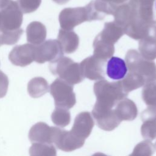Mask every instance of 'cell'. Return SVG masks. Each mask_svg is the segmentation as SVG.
<instances>
[{
    "label": "cell",
    "instance_id": "cell-17",
    "mask_svg": "<svg viewBox=\"0 0 156 156\" xmlns=\"http://www.w3.org/2000/svg\"><path fill=\"white\" fill-rule=\"evenodd\" d=\"M9 84L8 77L0 70V98H2L6 95Z\"/></svg>",
    "mask_w": 156,
    "mask_h": 156
},
{
    "label": "cell",
    "instance_id": "cell-8",
    "mask_svg": "<svg viewBox=\"0 0 156 156\" xmlns=\"http://www.w3.org/2000/svg\"><path fill=\"white\" fill-rule=\"evenodd\" d=\"M53 127L49 126L43 122L34 124L29 132V138L31 143H52Z\"/></svg>",
    "mask_w": 156,
    "mask_h": 156
},
{
    "label": "cell",
    "instance_id": "cell-10",
    "mask_svg": "<svg viewBox=\"0 0 156 156\" xmlns=\"http://www.w3.org/2000/svg\"><path fill=\"white\" fill-rule=\"evenodd\" d=\"M27 41L35 46L43 43L46 37L45 26L39 21H32L26 28Z\"/></svg>",
    "mask_w": 156,
    "mask_h": 156
},
{
    "label": "cell",
    "instance_id": "cell-13",
    "mask_svg": "<svg viewBox=\"0 0 156 156\" xmlns=\"http://www.w3.org/2000/svg\"><path fill=\"white\" fill-rule=\"evenodd\" d=\"M127 0H94L96 7L104 15H113L116 9Z\"/></svg>",
    "mask_w": 156,
    "mask_h": 156
},
{
    "label": "cell",
    "instance_id": "cell-3",
    "mask_svg": "<svg viewBox=\"0 0 156 156\" xmlns=\"http://www.w3.org/2000/svg\"><path fill=\"white\" fill-rule=\"evenodd\" d=\"M56 107L70 108L75 104V96L69 83L61 79H55L50 86Z\"/></svg>",
    "mask_w": 156,
    "mask_h": 156
},
{
    "label": "cell",
    "instance_id": "cell-9",
    "mask_svg": "<svg viewBox=\"0 0 156 156\" xmlns=\"http://www.w3.org/2000/svg\"><path fill=\"white\" fill-rule=\"evenodd\" d=\"M106 74L113 80H123L127 76L128 67L126 62L118 57H111L106 63Z\"/></svg>",
    "mask_w": 156,
    "mask_h": 156
},
{
    "label": "cell",
    "instance_id": "cell-4",
    "mask_svg": "<svg viewBox=\"0 0 156 156\" xmlns=\"http://www.w3.org/2000/svg\"><path fill=\"white\" fill-rule=\"evenodd\" d=\"M58 20L62 29L72 30L83 22L90 21L88 8L87 5L84 7L65 8L60 12Z\"/></svg>",
    "mask_w": 156,
    "mask_h": 156
},
{
    "label": "cell",
    "instance_id": "cell-2",
    "mask_svg": "<svg viewBox=\"0 0 156 156\" xmlns=\"http://www.w3.org/2000/svg\"><path fill=\"white\" fill-rule=\"evenodd\" d=\"M49 69L54 75L58 76L60 79L69 84L80 82L78 80V64L68 57H60L51 62Z\"/></svg>",
    "mask_w": 156,
    "mask_h": 156
},
{
    "label": "cell",
    "instance_id": "cell-16",
    "mask_svg": "<svg viewBox=\"0 0 156 156\" xmlns=\"http://www.w3.org/2000/svg\"><path fill=\"white\" fill-rule=\"evenodd\" d=\"M20 9L23 13L35 12L40 7L41 0H16Z\"/></svg>",
    "mask_w": 156,
    "mask_h": 156
},
{
    "label": "cell",
    "instance_id": "cell-18",
    "mask_svg": "<svg viewBox=\"0 0 156 156\" xmlns=\"http://www.w3.org/2000/svg\"><path fill=\"white\" fill-rule=\"evenodd\" d=\"M54 2H55V3L60 4V5H63V4H66L69 0H52Z\"/></svg>",
    "mask_w": 156,
    "mask_h": 156
},
{
    "label": "cell",
    "instance_id": "cell-20",
    "mask_svg": "<svg viewBox=\"0 0 156 156\" xmlns=\"http://www.w3.org/2000/svg\"><path fill=\"white\" fill-rule=\"evenodd\" d=\"M155 9H156V2H155Z\"/></svg>",
    "mask_w": 156,
    "mask_h": 156
},
{
    "label": "cell",
    "instance_id": "cell-5",
    "mask_svg": "<svg viewBox=\"0 0 156 156\" xmlns=\"http://www.w3.org/2000/svg\"><path fill=\"white\" fill-rule=\"evenodd\" d=\"M155 0H129L130 19H135L151 24H156L154 14Z\"/></svg>",
    "mask_w": 156,
    "mask_h": 156
},
{
    "label": "cell",
    "instance_id": "cell-19",
    "mask_svg": "<svg viewBox=\"0 0 156 156\" xmlns=\"http://www.w3.org/2000/svg\"><path fill=\"white\" fill-rule=\"evenodd\" d=\"M9 1V0H0V9L2 8L5 5L7 4V2Z\"/></svg>",
    "mask_w": 156,
    "mask_h": 156
},
{
    "label": "cell",
    "instance_id": "cell-14",
    "mask_svg": "<svg viewBox=\"0 0 156 156\" xmlns=\"http://www.w3.org/2000/svg\"><path fill=\"white\" fill-rule=\"evenodd\" d=\"M29 154L31 156H52L56 155V150L51 144L33 143L29 149Z\"/></svg>",
    "mask_w": 156,
    "mask_h": 156
},
{
    "label": "cell",
    "instance_id": "cell-6",
    "mask_svg": "<svg viewBox=\"0 0 156 156\" xmlns=\"http://www.w3.org/2000/svg\"><path fill=\"white\" fill-rule=\"evenodd\" d=\"M63 51L58 41L48 40L35 46V61L38 63L52 62L60 57Z\"/></svg>",
    "mask_w": 156,
    "mask_h": 156
},
{
    "label": "cell",
    "instance_id": "cell-7",
    "mask_svg": "<svg viewBox=\"0 0 156 156\" xmlns=\"http://www.w3.org/2000/svg\"><path fill=\"white\" fill-rule=\"evenodd\" d=\"M35 46L25 43L15 46L9 54L11 63L16 66L24 67L35 61Z\"/></svg>",
    "mask_w": 156,
    "mask_h": 156
},
{
    "label": "cell",
    "instance_id": "cell-15",
    "mask_svg": "<svg viewBox=\"0 0 156 156\" xmlns=\"http://www.w3.org/2000/svg\"><path fill=\"white\" fill-rule=\"evenodd\" d=\"M51 119L54 124L59 127L67 126L70 121V115L65 108L56 107L51 115Z\"/></svg>",
    "mask_w": 156,
    "mask_h": 156
},
{
    "label": "cell",
    "instance_id": "cell-12",
    "mask_svg": "<svg viewBox=\"0 0 156 156\" xmlns=\"http://www.w3.org/2000/svg\"><path fill=\"white\" fill-rule=\"evenodd\" d=\"M49 91V85L45 79L41 77L32 78L27 84L29 94L34 98H38Z\"/></svg>",
    "mask_w": 156,
    "mask_h": 156
},
{
    "label": "cell",
    "instance_id": "cell-1",
    "mask_svg": "<svg viewBox=\"0 0 156 156\" xmlns=\"http://www.w3.org/2000/svg\"><path fill=\"white\" fill-rule=\"evenodd\" d=\"M23 13L16 1L9 0L0 9V34L20 29L23 20Z\"/></svg>",
    "mask_w": 156,
    "mask_h": 156
},
{
    "label": "cell",
    "instance_id": "cell-11",
    "mask_svg": "<svg viewBox=\"0 0 156 156\" xmlns=\"http://www.w3.org/2000/svg\"><path fill=\"white\" fill-rule=\"evenodd\" d=\"M58 40L62 51L69 54L74 52L78 44V37L71 30L60 29L58 34Z\"/></svg>",
    "mask_w": 156,
    "mask_h": 156
}]
</instances>
